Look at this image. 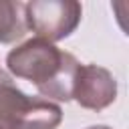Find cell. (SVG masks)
<instances>
[{"instance_id": "cell-1", "label": "cell", "mask_w": 129, "mask_h": 129, "mask_svg": "<svg viewBox=\"0 0 129 129\" xmlns=\"http://www.w3.org/2000/svg\"><path fill=\"white\" fill-rule=\"evenodd\" d=\"M8 71L36 85L40 95L58 101L73 99V85L81 62L44 38H30L6 56Z\"/></svg>"}, {"instance_id": "cell-2", "label": "cell", "mask_w": 129, "mask_h": 129, "mask_svg": "<svg viewBox=\"0 0 129 129\" xmlns=\"http://www.w3.org/2000/svg\"><path fill=\"white\" fill-rule=\"evenodd\" d=\"M62 119L58 105L24 95L0 73V127L2 129H56Z\"/></svg>"}, {"instance_id": "cell-3", "label": "cell", "mask_w": 129, "mask_h": 129, "mask_svg": "<svg viewBox=\"0 0 129 129\" xmlns=\"http://www.w3.org/2000/svg\"><path fill=\"white\" fill-rule=\"evenodd\" d=\"M24 22L28 28L36 32V38H44L48 42L60 40L69 36L81 22L83 8L73 0H44V2H28L22 4Z\"/></svg>"}, {"instance_id": "cell-4", "label": "cell", "mask_w": 129, "mask_h": 129, "mask_svg": "<svg viewBox=\"0 0 129 129\" xmlns=\"http://www.w3.org/2000/svg\"><path fill=\"white\" fill-rule=\"evenodd\" d=\"M117 83L115 77L97 64H81L73 85V99L85 109L101 111L115 101Z\"/></svg>"}, {"instance_id": "cell-5", "label": "cell", "mask_w": 129, "mask_h": 129, "mask_svg": "<svg viewBox=\"0 0 129 129\" xmlns=\"http://www.w3.org/2000/svg\"><path fill=\"white\" fill-rule=\"evenodd\" d=\"M22 4L0 2V42H14L24 34V20L20 16Z\"/></svg>"}, {"instance_id": "cell-6", "label": "cell", "mask_w": 129, "mask_h": 129, "mask_svg": "<svg viewBox=\"0 0 129 129\" xmlns=\"http://www.w3.org/2000/svg\"><path fill=\"white\" fill-rule=\"evenodd\" d=\"M87 129H111V127H107V125H93V127H87Z\"/></svg>"}, {"instance_id": "cell-7", "label": "cell", "mask_w": 129, "mask_h": 129, "mask_svg": "<svg viewBox=\"0 0 129 129\" xmlns=\"http://www.w3.org/2000/svg\"><path fill=\"white\" fill-rule=\"evenodd\" d=\"M0 129H2V127H0Z\"/></svg>"}]
</instances>
